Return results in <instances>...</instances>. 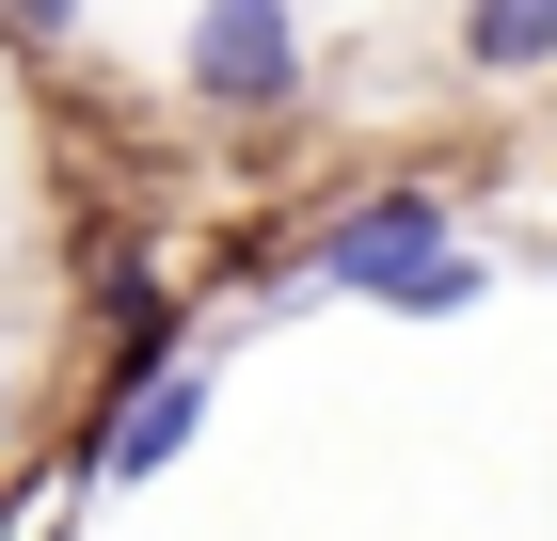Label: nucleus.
Listing matches in <instances>:
<instances>
[{
  "label": "nucleus",
  "mask_w": 557,
  "mask_h": 541,
  "mask_svg": "<svg viewBox=\"0 0 557 541\" xmlns=\"http://www.w3.org/2000/svg\"><path fill=\"white\" fill-rule=\"evenodd\" d=\"M175 81L208 96L223 127H287L319 96V48H302V0H191V48H175Z\"/></svg>",
  "instance_id": "obj_1"
},
{
  "label": "nucleus",
  "mask_w": 557,
  "mask_h": 541,
  "mask_svg": "<svg viewBox=\"0 0 557 541\" xmlns=\"http://www.w3.org/2000/svg\"><path fill=\"white\" fill-rule=\"evenodd\" d=\"M191 430H208V367H191V351H160V367L96 382V415H81V446H64V462L128 494V478H175V462H191Z\"/></svg>",
  "instance_id": "obj_2"
},
{
  "label": "nucleus",
  "mask_w": 557,
  "mask_h": 541,
  "mask_svg": "<svg viewBox=\"0 0 557 541\" xmlns=\"http://www.w3.org/2000/svg\"><path fill=\"white\" fill-rule=\"evenodd\" d=\"M446 239H462V208L398 175V192H350V208L319 223V239H302V271H319V287H350V303H383L398 271H430V255H446Z\"/></svg>",
  "instance_id": "obj_3"
},
{
  "label": "nucleus",
  "mask_w": 557,
  "mask_h": 541,
  "mask_svg": "<svg viewBox=\"0 0 557 541\" xmlns=\"http://www.w3.org/2000/svg\"><path fill=\"white\" fill-rule=\"evenodd\" d=\"M446 48H462L478 96H525V81H557V0H462Z\"/></svg>",
  "instance_id": "obj_4"
},
{
  "label": "nucleus",
  "mask_w": 557,
  "mask_h": 541,
  "mask_svg": "<svg viewBox=\"0 0 557 541\" xmlns=\"http://www.w3.org/2000/svg\"><path fill=\"white\" fill-rule=\"evenodd\" d=\"M96 351H112V382L175 351V303H160V271H144V255H112V271H96Z\"/></svg>",
  "instance_id": "obj_5"
},
{
  "label": "nucleus",
  "mask_w": 557,
  "mask_h": 541,
  "mask_svg": "<svg viewBox=\"0 0 557 541\" xmlns=\"http://www.w3.org/2000/svg\"><path fill=\"white\" fill-rule=\"evenodd\" d=\"M478 303H494V255H478V239H446L430 271H398V287H383V319H478Z\"/></svg>",
  "instance_id": "obj_6"
},
{
  "label": "nucleus",
  "mask_w": 557,
  "mask_h": 541,
  "mask_svg": "<svg viewBox=\"0 0 557 541\" xmlns=\"http://www.w3.org/2000/svg\"><path fill=\"white\" fill-rule=\"evenodd\" d=\"M81 33V0H0V48H64Z\"/></svg>",
  "instance_id": "obj_7"
},
{
  "label": "nucleus",
  "mask_w": 557,
  "mask_h": 541,
  "mask_svg": "<svg viewBox=\"0 0 557 541\" xmlns=\"http://www.w3.org/2000/svg\"><path fill=\"white\" fill-rule=\"evenodd\" d=\"M0 446H16V382H0Z\"/></svg>",
  "instance_id": "obj_8"
}]
</instances>
